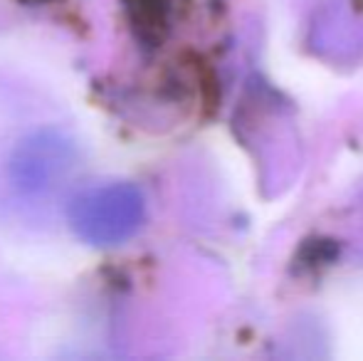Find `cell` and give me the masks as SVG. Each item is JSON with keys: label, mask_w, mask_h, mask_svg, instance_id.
Wrapping results in <instances>:
<instances>
[{"label": "cell", "mask_w": 363, "mask_h": 361, "mask_svg": "<svg viewBox=\"0 0 363 361\" xmlns=\"http://www.w3.org/2000/svg\"><path fill=\"white\" fill-rule=\"evenodd\" d=\"M146 218L144 193L134 183H99L79 191L67 206L69 228L94 248H114L139 233Z\"/></svg>", "instance_id": "1"}, {"label": "cell", "mask_w": 363, "mask_h": 361, "mask_svg": "<svg viewBox=\"0 0 363 361\" xmlns=\"http://www.w3.org/2000/svg\"><path fill=\"white\" fill-rule=\"evenodd\" d=\"M74 161L77 149L62 131H35L10 159V181L23 196H45L67 179Z\"/></svg>", "instance_id": "2"}]
</instances>
